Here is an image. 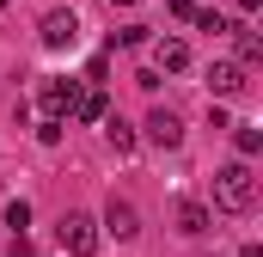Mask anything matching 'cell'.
I'll use <instances>...</instances> for the list:
<instances>
[{"instance_id":"1","label":"cell","mask_w":263,"mask_h":257,"mask_svg":"<svg viewBox=\"0 0 263 257\" xmlns=\"http://www.w3.org/2000/svg\"><path fill=\"white\" fill-rule=\"evenodd\" d=\"M214 208H227V214H251L257 208V172L245 159H233V166L214 172Z\"/></svg>"},{"instance_id":"2","label":"cell","mask_w":263,"mask_h":257,"mask_svg":"<svg viewBox=\"0 0 263 257\" xmlns=\"http://www.w3.org/2000/svg\"><path fill=\"white\" fill-rule=\"evenodd\" d=\"M55 239H62L67 257H98V245H104V233H98V221H92V214H62Z\"/></svg>"},{"instance_id":"3","label":"cell","mask_w":263,"mask_h":257,"mask_svg":"<svg viewBox=\"0 0 263 257\" xmlns=\"http://www.w3.org/2000/svg\"><path fill=\"white\" fill-rule=\"evenodd\" d=\"M37 37H43V49H73V37H80V19H73V6H55V12H43Z\"/></svg>"},{"instance_id":"4","label":"cell","mask_w":263,"mask_h":257,"mask_svg":"<svg viewBox=\"0 0 263 257\" xmlns=\"http://www.w3.org/2000/svg\"><path fill=\"white\" fill-rule=\"evenodd\" d=\"M104 233H117V239H135V233H141V214H135L129 196H110V208H104Z\"/></svg>"},{"instance_id":"5","label":"cell","mask_w":263,"mask_h":257,"mask_svg":"<svg viewBox=\"0 0 263 257\" xmlns=\"http://www.w3.org/2000/svg\"><path fill=\"white\" fill-rule=\"evenodd\" d=\"M73 98H80V86H73V80H43V117H55V123H62L67 111H73Z\"/></svg>"},{"instance_id":"6","label":"cell","mask_w":263,"mask_h":257,"mask_svg":"<svg viewBox=\"0 0 263 257\" xmlns=\"http://www.w3.org/2000/svg\"><path fill=\"white\" fill-rule=\"evenodd\" d=\"M147 141H153V147H178V141H184V123H178V111H165V104H159V111L147 117Z\"/></svg>"},{"instance_id":"7","label":"cell","mask_w":263,"mask_h":257,"mask_svg":"<svg viewBox=\"0 0 263 257\" xmlns=\"http://www.w3.org/2000/svg\"><path fill=\"white\" fill-rule=\"evenodd\" d=\"M153 67L184 74V67H190V43H184V37H159V43H153Z\"/></svg>"},{"instance_id":"8","label":"cell","mask_w":263,"mask_h":257,"mask_svg":"<svg viewBox=\"0 0 263 257\" xmlns=\"http://www.w3.org/2000/svg\"><path fill=\"white\" fill-rule=\"evenodd\" d=\"M67 117H73V123H104V117H110V104H104V92L92 86V92H80V98H73V111H67Z\"/></svg>"},{"instance_id":"9","label":"cell","mask_w":263,"mask_h":257,"mask_svg":"<svg viewBox=\"0 0 263 257\" xmlns=\"http://www.w3.org/2000/svg\"><path fill=\"white\" fill-rule=\"evenodd\" d=\"M208 221H214V214H208V202H196V196H190V202H178V227H184L190 239L208 233Z\"/></svg>"},{"instance_id":"10","label":"cell","mask_w":263,"mask_h":257,"mask_svg":"<svg viewBox=\"0 0 263 257\" xmlns=\"http://www.w3.org/2000/svg\"><path fill=\"white\" fill-rule=\"evenodd\" d=\"M208 86L227 98V92H239V86H245V67H239V62H214V67H208Z\"/></svg>"},{"instance_id":"11","label":"cell","mask_w":263,"mask_h":257,"mask_svg":"<svg viewBox=\"0 0 263 257\" xmlns=\"http://www.w3.org/2000/svg\"><path fill=\"white\" fill-rule=\"evenodd\" d=\"M233 37H239V67L263 62V37H257V31H245V25H233Z\"/></svg>"},{"instance_id":"12","label":"cell","mask_w":263,"mask_h":257,"mask_svg":"<svg viewBox=\"0 0 263 257\" xmlns=\"http://www.w3.org/2000/svg\"><path fill=\"white\" fill-rule=\"evenodd\" d=\"M104 135H110V147H117V153H135V128L123 123V117H104Z\"/></svg>"},{"instance_id":"13","label":"cell","mask_w":263,"mask_h":257,"mask_svg":"<svg viewBox=\"0 0 263 257\" xmlns=\"http://www.w3.org/2000/svg\"><path fill=\"white\" fill-rule=\"evenodd\" d=\"M6 227H12V233H25V227H31V202H25V196H12V202H6Z\"/></svg>"},{"instance_id":"14","label":"cell","mask_w":263,"mask_h":257,"mask_svg":"<svg viewBox=\"0 0 263 257\" xmlns=\"http://www.w3.org/2000/svg\"><path fill=\"white\" fill-rule=\"evenodd\" d=\"M196 31H233V25H227L214 6H196Z\"/></svg>"},{"instance_id":"15","label":"cell","mask_w":263,"mask_h":257,"mask_svg":"<svg viewBox=\"0 0 263 257\" xmlns=\"http://www.w3.org/2000/svg\"><path fill=\"white\" fill-rule=\"evenodd\" d=\"M233 141H239V153H245V159L263 147V135H257V128H233Z\"/></svg>"},{"instance_id":"16","label":"cell","mask_w":263,"mask_h":257,"mask_svg":"<svg viewBox=\"0 0 263 257\" xmlns=\"http://www.w3.org/2000/svg\"><path fill=\"white\" fill-rule=\"evenodd\" d=\"M117 43H123V49H141V43H147V25H123Z\"/></svg>"},{"instance_id":"17","label":"cell","mask_w":263,"mask_h":257,"mask_svg":"<svg viewBox=\"0 0 263 257\" xmlns=\"http://www.w3.org/2000/svg\"><path fill=\"white\" fill-rule=\"evenodd\" d=\"M37 141H49V147H55V141H62V123H55V117H43V123H37Z\"/></svg>"},{"instance_id":"18","label":"cell","mask_w":263,"mask_h":257,"mask_svg":"<svg viewBox=\"0 0 263 257\" xmlns=\"http://www.w3.org/2000/svg\"><path fill=\"white\" fill-rule=\"evenodd\" d=\"M165 6H172L178 19H196V0H165Z\"/></svg>"},{"instance_id":"19","label":"cell","mask_w":263,"mask_h":257,"mask_svg":"<svg viewBox=\"0 0 263 257\" xmlns=\"http://www.w3.org/2000/svg\"><path fill=\"white\" fill-rule=\"evenodd\" d=\"M257 6H263V0H239V12H245V19H251V12H257Z\"/></svg>"},{"instance_id":"20","label":"cell","mask_w":263,"mask_h":257,"mask_svg":"<svg viewBox=\"0 0 263 257\" xmlns=\"http://www.w3.org/2000/svg\"><path fill=\"white\" fill-rule=\"evenodd\" d=\"M239 257H263V245H245V251H239Z\"/></svg>"},{"instance_id":"21","label":"cell","mask_w":263,"mask_h":257,"mask_svg":"<svg viewBox=\"0 0 263 257\" xmlns=\"http://www.w3.org/2000/svg\"><path fill=\"white\" fill-rule=\"evenodd\" d=\"M110 6H135V0H110Z\"/></svg>"},{"instance_id":"22","label":"cell","mask_w":263,"mask_h":257,"mask_svg":"<svg viewBox=\"0 0 263 257\" xmlns=\"http://www.w3.org/2000/svg\"><path fill=\"white\" fill-rule=\"evenodd\" d=\"M0 6H6V0H0Z\"/></svg>"}]
</instances>
